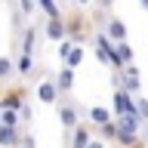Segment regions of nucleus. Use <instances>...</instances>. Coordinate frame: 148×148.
I'll list each match as a JSON object with an SVG mask.
<instances>
[{
    "mask_svg": "<svg viewBox=\"0 0 148 148\" xmlns=\"http://www.w3.org/2000/svg\"><path fill=\"white\" fill-rule=\"evenodd\" d=\"M123 86H120V90H127L130 96H139V90H142V77H139V68L136 65H127V68H123Z\"/></svg>",
    "mask_w": 148,
    "mask_h": 148,
    "instance_id": "20e7f679",
    "label": "nucleus"
},
{
    "mask_svg": "<svg viewBox=\"0 0 148 148\" xmlns=\"http://www.w3.org/2000/svg\"><path fill=\"white\" fill-rule=\"evenodd\" d=\"M0 114H3V108H0Z\"/></svg>",
    "mask_w": 148,
    "mask_h": 148,
    "instance_id": "2f4dec72",
    "label": "nucleus"
},
{
    "mask_svg": "<svg viewBox=\"0 0 148 148\" xmlns=\"http://www.w3.org/2000/svg\"><path fill=\"white\" fill-rule=\"evenodd\" d=\"M99 133H102V139H117V123H114V120H111V123H102Z\"/></svg>",
    "mask_w": 148,
    "mask_h": 148,
    "instance_id": "4be33fe9",
    "label": "nucleus"
},
{
    "mask_svg": "<svg viewBox=\"0 0 148 148\" xmlns=\"http://www.w3.org/2000/svg\"><path fill=\"white\" fill-rule=\"evenodd\" d=\"M0 123H3V127H16V130H22L18 111H9V108H3V114H0Z\"/></svg>",
    "mask_w": 148,
    "mask_h": 148,
    "instance_id": "6ab92c4d",
    "label": "nucleus"
},
{
    "mask_svg": "<svg viewBox=\"0 0 148 148\" xmlns=\"http://www.w3.org/2000/svg\"><path fill=\"white\" fill-rule=\"evenodd\" d=\"M102 31H105L114 43H117V40H127V22H123V18H117V16H111L108 22L102 25Z\"/></svg>",
    "mask_w": 148,
    "mask_h": 148,
    "instance_id": "6e6552de",
    "label": "nucleus"
},
{
    "mask_svg": "<svg viewBox=\"0 0 148 148\" xmlns=\"http://www.w3.org/2000/svg\"><path fill=\"white\" fill-rule=\"evenodd\" d=\"M59 120H62L65 130H74L80 123V108L74 102H59Z\"/></svg>",
    "mask_w": 148,
    "mask_h": 148,
    "instance_id": "7ed1b4c3",
    "label": "nucleus"
},
{
    "mask_svg": "<svg viewBox=\"0 0 148 148\" xmlns=\"http://www.w3.org/2000/svg\"><path fill=\"white\" fill-rule=\"evenodd\" d=\"M92 142V133L86 123H77V127L71 130V148H86Z\"/></svg>",
    "mask_w": 148,
    "mask_h": 148,
    "instance_id": "f8f14e48",
    "label": "nucleus"
},
{
    "mask_svg": "<svg viewBox=\"0 0 148 148\" xmlns=\"http://www.w3.org/2000/svg\"><path fill=\"white\" fill-rule=\"evenodd\" d=\"M34 71H37L34 56H31V53H18V56H16V74H22V77L28 80V77H31Z\"/></svg>",
    "mask_w": 148,
    "mask_h": 148,
    "instance_id": "9b49d317",
    "label": "nucleus"
},
{
    "mask_svg": "<svg viewBox=\"0 0 148 148\" xmlns=\"http://www.w3.org/2000/svg\"><path fill=\"white\" fill-rule=\"evenodd\" d=\"M56 86H59V92L62 96H68V92L74 90V68H68V65H62V71H56Z\"/></svg>",
    "mask_w": 148,
    "mask_h": 148,
    "instance_id": "9d476101",
    "label": "nucleus"
},
{
    "mask_svg": "<svg viewBox=\"0 0 148 148\" xmlns=\"http://www.w3.org/2000/svg\"><path fill=\"white\" fill-rule=\"evenodd\" d=\"M142 139H145V142H148V123H145V127H142Z\"/></svg>",
    "mask_w": 148,
    "mask_h": 148,
    "instance_id": "c756f323",
    "label": "nucleus"
},
{
    "mask_svg": "<svg viewBox=\"0 0 148 148\" xmlns=\"http://www.w3.org/2000/svg\"><path fill=\"white\" fill-rule=\"evenodd\" d=\"M139 6H142V9H145V12H148V0H139Z\"/></svg>",
    "mask_w": 148,
    "mask_h": 148,
    "instance_id": "7c9ffc66",
    "label": "nucleus"
},
{
    "mask_svg": "<svg viewBox=\"0 0 148 148\" xmlns=\"http://www.w3.org/2000/svg\"><path fill=\"white\" fill-rule=\"evenodd\" d=\"M114 56H117L120 68H127V65H133V59H136V53H133V46H130L127 40H117V43H114Z\"/></svg>",
    "mask_w": 148,
    "mask_h": 148,
    "instance_id": "2eb2a0df",
    "label": "nucleus"
},
{
    "mask_svg": "<svg viewBox=\"0 0 148 148\" xmlns=\"http://www.w3.org/2000/svg\"><path fill=\"white\" fill-rule=\"evenodd\" d=\"M96 3H99V9H102V12H108V9L114 6V0H96Z\"/></svg>",
    "mask_w": 148,
    "mask_h": 148,
    "instance_id": "bb28decb",
    "label": "nucleus"
},
{
    "mask_svg": "<svg viewBox=\"0 0 148 148\" xmlns=\"http://www.w3.org/2000/svg\"><path fill=\"white\" fill-rule=\"evenodd\" d=\"M111 114L120 117V114H136V96H130L127 90H114L111 96Z\"/></svg>",
    "mask_w": 148,
    "mask_h": 148,
    "instance_id": "f03ea898",
    "label": "nucleus"
},
{
    "mask_svg": "<svg viewBox=\"0 0 148 148\" xmlns=\"http://www.w3.org/2000/svg\"><path fill=\"white\" fill-rule=\"evenodd\" d=\"M59 86H56V80H40L37 83V99L43 102V105H56L59 102Z\"/></svg>",
    "mask_w": 148,
    "mask_h": 148,
    "instance_id": "423d86ee",
    "label": "nucleus"
},
{
    "mask_svg": "<svg viewBox=\"0 0 148 148\" xmlns=\"http://www.w3.org/2000/svg\"><path fill=\"white\" fill-rule=\"evenodd\" d=\"M80 62H83V43H74V49H71V56L65 59V65L77 71V68H80Z\"/></svg>",
    "mask_w": 148,
    "mask_h": 148,
    "instance_id": "a211bd4d",
    "label": "nucleus"
},
{
    "mask_svg": "<svg viewBox=\"0 0 148 148\" xmlns=\"http://www.w3.org/2000/svg\"><path fill=\"white\" fill-rule=\"evenodd\" d=\"M86 148H105V142H102V139H92V142H90Z\"/></svg>",
    "mask_w": 148,
    "mask_h": 148,
    "instance_id": "cd10ccee",
    "label": "nucleus"
},
{
    "mask_svg": "<svg viewBox=\"0 0 148 148\" xmlns=\"http://www.w3.org/2000/svg\"><path fill=\"white\" fill-rule=\"evenodd\" d=\"M18 9H22L25 16H31V12L37 9V0H18Z\"/></svg>",
    "mask_w": 148,
    "mask_h": 148,
    "instance_id": "a878e982",
    "label": "nucleus"
},
{
    "mask_svg": "<svg viewBox=\"0 0 148 148\" xmlns=\"http://www.w3.org/2000/svg\"><path fill=\"white\" fill-rule=\"evenodd\" d=\"M136 114L148 123V99H145V96H136Z\"/></svg>",
    "mask_w": 148,
    "mask_h": 148,
    "instance_id": "412c9836",
    "label": "nucleus"
},
{
    "mask_svg": "<svg viewBox=\"0 0 148 148\" xmlns=\"http://www.w3.org/2000/svg\"><path fill=\"white\" fill-rule=\"evenodd\" d=\"M18 142H22V130L3 127V123H0V145L3 148H18Z\"/></svg>",
    "mask_w": 148,
    "mask_h": 148,
    "instance_id": "ddd939ff",
    "label": "nucleus"
},
{
    "mask_svg": "<svg viewBox=\"0 0 148 148\" xmlns=\"http://www.w3.org/2000/svg\"><path fill=\"white\" fill-rule=\"evenodd\" d=\"M92 53H96L99 65H108V68H114V71H123L120 62H117V56H114V40H111L102 28H99V34L92 37Z\"/></svg>",
    "mask_w": 148,
    "mask_h": 148,
    "instance_id": "f257e3e1",
    "label": "nucleus"
},
{
    "mask_svg": "<svg viewBox=\"0 0 148 148\" xmlns=\"http://www.w3.org/2000/svg\"><path fill=\"white\" fill-rule=\"evenodd\" d=\"M86 114H90V123H92V127H102V123H111V120H114V114H111L108 108H102V105L86 108Z\"/></svg>",
    "mask_w": 148,
    "mask_h": 148,
    "instance_id": "dca6fc26",
    "label": "nucleus"
},
{
    "mask_svg": "<svg viewBox=\"0 0 148 148\" xmlns=\"http://www.w3.org/2000/svg\"><path fill=\"white\" fill-rule=\"evenodd\" d=\"M18 120H22V123H28V120H34V108H31V105H22V108H18Z\"/></svg>",
    "mask_w": 148,
    "mask_h": 148,
    "instance_id": "5701e85b",
    "label": "nucleus"
},
{
    "mask_svg": "<svg viewBox=\"0 0 148 148\" xmlns=\"http://www.w3.org/2000/svg\"><path fill=\"white\" fill-rule=\"evenodd\" d=\"M92 0H71V6H90Z\"/></svg>",
    "mask_w": 148,
    "mask_h": 148,
    "instance_id": "c85d7f7f",
    "label": "nucleus"
},
{
    "mask_svg": "<svg viewBox=\"0 0 148 148\" xmlns=\"http://www.w3.org/2000/svg\"><path fill=\"white\" fill-rule=\"evenodd\" d=\"M71 49H74V40H62V46H59V59H68V56H71Z\"/></svg>",
    "mask_w": 148,
    "mask_h": 148,
    "instance_id": "b1692460",
    "label": "nucleus"
},
{
    "mask_svg": "<svg viewBox=\"0 0 148 148\" xmlns=\"http://www.w3.org/2000/svg\"><path fill=\"white\" fill-rule=\"evenodd\" d=\"M12 74H16V59H9V56H0V83L12 80Z\"/></svg>",
    "mask_w": 148,
    "mask_h": 148,
    "instance_id": "f3484780",
    "label": "nucleus"
},
{
    "mask_svg": "<svg viewBox=\"0 0 148 148\" xmlns=\"http://www.w3.org/2000/svg\"><path fill=\"white\" fill-rule=\"evenodd\" d=\"M43 37L46 40H68V28H65V18H49L46 22V28H43Z\"/></svg>",
    "mask_w": 148,
    "mask_h": 148,
    "instance_id": "1a4fd4ad",
    "label": "nucleus"
},
{
    "mask_svg": "<svg viewBox=\"0 0 148 148\" xmlns=\"http://www.w3.org/2000/svg\"><path fill=\"white\" fill-rule=\"evenodd\" d=\"M25 96H28V86H22V90H9L0 96V108H9V111H18L22 105H25Z\"/></svg>",
    "mask_w": 148,
    "mask_h": 148,
    "instance_id": "39448f33",
    "label": "nucleus"
},
{
    "mask_svg": "<svg viewBox=\"0 0 148 148\" xmlns=\"http://www.w3.org/2000/svg\"><path fill=\"white\" fill-rule=\"evenodd\" d=\"M18 148H37L34 133H22V142H18Z\"/></svg>",
    "mask_w": 148,
    "mask_h": 148,
    "instance_id": "393cba45",
    "label": "nucleus"
},
{
    "mask_svg": "<svg viewBox=\"0 0 148 148\" xmlns=\"http://www.w3.org/2000/svg\"><path fill=\"white\" fill-rule=\"evenodd\" d=\"M114 123H117V133H142V127H145V120L139 114H120V117H114Z\"/></svg>",
    "mask_w": 148,
    "mask_h": 148,
    "instance_id": "0eeeda50",
    "label": "nucleus"
},
{
    "mask_svg": "<svg viewBox=\"0 0 148 148\" xmlns=\"http://www.w3.org/2000/svg\"><path fill=\"white\" fill-rule=\"evenodd\" d=\"M37 34H40V31H37V25H25V34H22V49H18V53H31V56H34V53H37Z\"/></svg>",
    "mask_w": 148,
    "mask_h": 148,
    "instance_id": "4468645a",
    "label": "nucleus"
},
{
    "mask_svg": "<svg viewBox=\"0 0 148 148\" xmlns=\"http://www.w3.org/2000/svg\"><path fill=\"white\" fill-rule=\"evenodd\" d=\"M117 142H120V148H133L139 142V133H117Z\"/></svg>",
    "mask_w": 148,
    "mask_h": 148,
    "instance_id": "aec40b11",
    "label": "nucleus"
}]
</instances>
